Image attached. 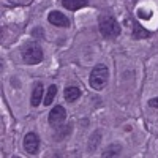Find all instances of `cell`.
I'll return each instance as SVG.
<instances>
[{"label":"cell","instance_id":"6da1fadb","mask_svg":"<svg viewBox=\"0 0 158 158\" xmlns=\"http://www.w3.org/2000/svg\"><path fill=\"white\" fill-rule=\"evenodd\" d=\"M108 79H109V70H108L106 65L101 63V65H97V67L92 70L89 82H90V87L94 90H103L108 84Z\"/></svg>","mask_w":158,"mask_h":158},{"label":"cell","instance_id":"7a4b0ae2","mask_svg":"<svg viewBox=\"0 0 158 158\" xmlns=\"http://www.w3.org/2000/svg\"><path fill=\"white\" fill-rule=\"evenodd\" d=\"M98 25H100V32L104 38H117L120 35V24L112 16L103 15L98 21Z\"/></svg>","mask_w":158,"mask_h":158},{"label":"cell","instance_id":"3957f363","mask_svg":"<svg viewBox=\"0 0 158 158\" xmlns=\"http://www.w3.org/2000/svg\"><path fill=\"white\" fill-rule=\"evenodd\" d=\"M22 59L27 65H38L43 60V49L36 41H29L22 48Z\"/></svg>","mask_w":158,"mask_h":158},{"label":"cell","instance_id":"277c9868","mask_svg":"<svg viewBox=\"0 0 158 158\" xmlns=\"http://www.w3.org/2000/svg\"><path fill=\"white\" fill-rule=\"evenodd\" d=\"M38 149H40V138H38L36 133L30 131V133H27L24 138V150L29 155H36Z\"/></svg>","mask_w":158,"mask_h":158},{"label":"cell","instance_id":"5b68a950","mask_svg":"<svg viewBox=\"0 0 158 158\" xmlns=\"http://www.w3.org/2000/svg\"><path fill=\"white\" fill-rule=\"evenodd\" d=\"M65 118H67V111H65V108L60 106V104L54 106L52 111L49 112V123L52 127H56V128H59L65 122Z\"/></svg>","mask_w":158,"mask_h":158},{"label":"cell","instance_id":"8992f818","mask_svg":"<svg viewBox=\"0 0 158 158\" xmlns=\"http://www.w3.org/2000/svg\"><path fill=\"white\" fill-rule=\"evenodd\" d=\"M48 21L52 24V25H57V27H70L71 22L70 19L63 15L60 11H51L49 16H48Z\"/></svg>","mask_w":158,"mask_h":158},{"label":"cell","instance_id":"52a82bcc","mask_svg":"<svg viewBox=\"0 0 158 158\" xmlns=\"http://www.w3.org/2000/svg\"><path fill=\"white\" fill-rule=\"evenodd\" d=\"M43 94H44V89H43V84L41 82H36L35 87H33V92H32V98H30V103H32V106L36 108L41 104L43 101Z\"/></svg>","mask_w":158,"mask_h":158},{"label":"cell","instance_id":"ba28073f","mask_svg":"<svg viewBox=\"0 0 158 158\" xmlns=\"http://www.w3.org/2000/svg\"><path fill=\"white\" fill-rule=\"evenodd\" d=\"M131 35H133L135 40H144V38L150 36V32L146 30V29H144L142 25H139L138 22H133V25H131Z\"/></svg>","mask_w":158,"mask_h":158},{"label":"cell","instance_id":"9c48e42d","mask_svg":"<svg viewBox=\"0 0 158 158\" xmlns=\"http://www.w3.org/2000/svg\"><path fill=\"white\" fill-rule=\"evenodd\" d=\"M62 5L70 11H76V10H81V8L87 6L89 2L87 0H62Z\"/></svg>","mask_w":158,"mask_h":158},{"label":"cell","instance_id":"30bf717a","mask_svg":"<svg viewBox=\"0 0 158 158\" xmlns=\"http://www.w3.org/2000/svg\"><path fill=\"white\" fill-rule=\"evenodd\" d=\"M63 95H65V100H67L68 103H73L76 100H79V97H81V90H79L77 87H67L63 92Z\"/></svg>","mask_w":158,"mask_h":158},{"label":"cell","instance_id":"8fae6325","mask_svg":"<svg viewBox=\"0 0 158 158\" xmlns=\"http://www.w3.org/2000/svg\"><path fill=\"white\" fill-rule=\"evenodd\" d=\"M56 95H57V85H49L48 87V92H46V95H44V106H49V104L54 101V98H56Z\"/></svg>","mask_w":158,"mask_h":158},{"label":"cell","instance_id":"7c38bea8","mask_svg":"<svg viewBox=\"0 0 158 158\" xmlns=\"http://www.w3.org/2000/svg\"><path fill=\"white\" fill-rule=\"evenodd\" d=\"M120 152H122V147L117 146V144H112V146L106 149V152H103V156H117L120 155Z\"/></svg>","mask_w":158,"mask_h":158},{"label":"cell","instance_id":"4fadbf2b","mask_svg":"<svg viewBox=\"0 0 158 158\" xmlns=\"http://www.w3.org/2000/svg\"><path fill=\"white\" fill-rule=\"evenodd\" d=\"M100 136H101L100 131H97V133H94V135L90 136V141H89V150H90V152L94 150V149H97L98 142H100Z\"/></svg>","mask_w":158,"mask_h":158},{"label":"cell","instance_id":"5bb4252c","mask_svg":"<svg viewBox=\"0 0 158 158\" xmlns=\"http://www.w3.org/2000/svg\"><path fill=\"white\" fill-rule=\"evenodd\" d=\"M138 16H139V18H142V19H144V18L149 19V18H150V13H149V11H144V10L141 8V10L138 11Z\"/></svg>","mask_w":158,"mask_h":158},{"label":"cell","instance_id":"9a60e30c","mask_svg":"<svg viewBox=\"0 0 158 158\" xmlns=\"http://www.w3.org/2000/svg\"><path fill=\"white\" fill-rule=\"evenodd\" d=\"M149 106H150V108H158V97L149 100Z\"/></svg>","mask_w":158,"mask_h":158},{"label":"cell","instance_id":"2e32d148","mask_svg":"<svg viewBox=\"0 0 158 158\" xmlns=\"http://www.w3.org/2000/svg\"><path fill=\"white\" fill-rule=\"evenodd\" d=\"M11 3H15V5H25V3H29V0H10Z\"/></svg>","mask_w":158,"mask_h":158}]
</instances>
